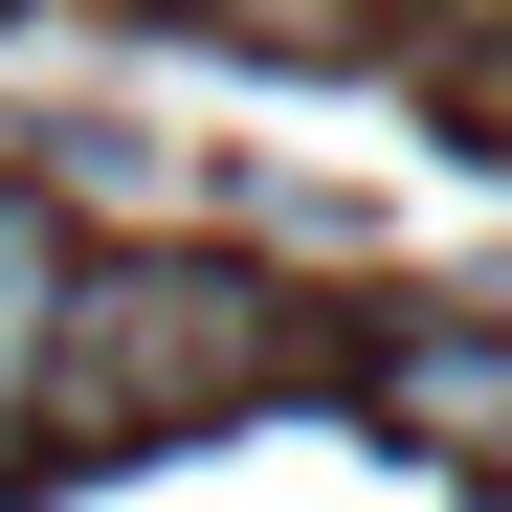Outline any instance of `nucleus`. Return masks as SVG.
Wrapping results in <instances>:
<instances>
[{
    "label": "nucleus",
    "mask_w": 512,
    "mask_h": 512,
    "mask_svg": "<svg viewBox=\"0 0 512 512\" xmlns=\"http://www.w3.org/2000/svg\"><path fill=\"white\" fill-rule=\"evenodd\" d=\"M268 379H312L268 268H179L156 245V268H67V312H45V446H179V423L268 401Z\"/></svg>",
    "instance_id": "nucleus-1"
},
{
    "label": "nucleus",
    "mask_w": 512,
    "mask_h": 512,
    "mask_svg": "<svg viewBox=\"0 0 512 512\" xmlns=\"http://www.w3.org/2000/svg\"><path fill=\"white\" fill-rule=\"evenodd\" d=\"M357 401H379L401 468L512 490V312H401V334H357Z\"/></svg>",
    "instance_id": "nucleus-2"
},
{
    "label": "nucleus",
    "mask_w": 512,
    "mask_h": 512,
    "mask_svg": "<svg viewBox=\"0 0 512 512\" xmlns=\"http://www.w3.org/2000/svg\"><path fill=\"white\" fill-rule=\"evenodd\" d=\"M201 23H223V45H268V67H334V45H379L401 0H201Z\"/></svg>",
    "instance_id": "nucleus-3"
},
{
    "label": "nucleus",
    "mask_w": 512,
    "mask_h": 512,
    "mask_svg": "<svg viewBox=\"0 0 512 512\" xmlns=\"http://www.w3.org/2000/svg\"><path fill=\"white\" fill-rule=\"evenodd\" d=\"M423 67H468V90H512V0H423Z\"/></svg>",
    "instance_id": "nucleus-4"
},
{
    "label": "nucleus",
    "mask_w": 512,
    "mask_h": 512,
    "mask_svg": "<svg viewBox=\"0 0 512 512\" xmlns=\"http://www.w3.org/2000/svg\"><path fill=\"white\" fill-rule=\"evenodd\" d=\"M490 112H512V90H490Z\"/></svg>",
    "instance_id": "nucleus-5"
}]
</instances>
